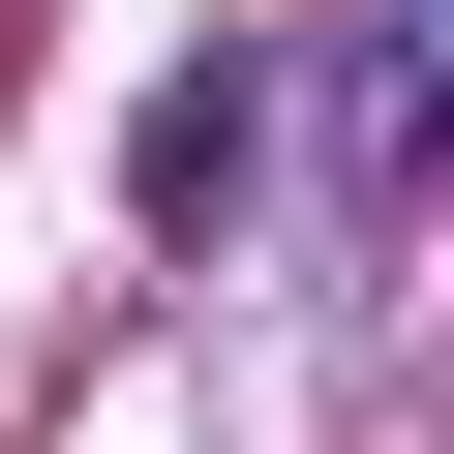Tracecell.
Returning <instances> with one entry per match:
<instances>
[{"label":"cell","mask_w":454,"mask_h":454,"mask_svg":"<svg viewBox=\"0 0 454 454\" xmlns=\"http://www.w3.org/2000/svg\"><path fill=\"white\" fill-rule=\"evenodd\" d=\"M243 182H273V61H182L152 91V243H212Z\"/></svg>","instance_id":"6da1fadb"}]
</instances>
